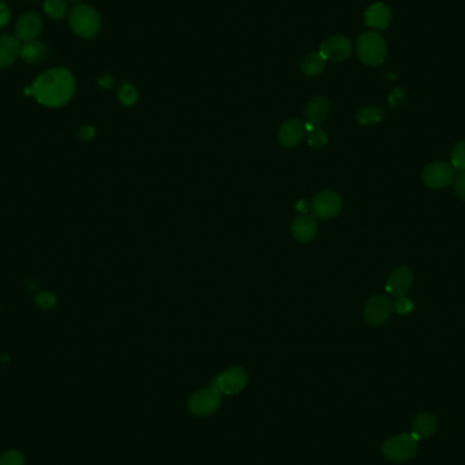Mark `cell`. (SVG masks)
Masks as SVG:
<instances>
[{
	"mask_svg": "<svg viewBox=\"0 0 465 465\" xmlns=\"http://www.w3.org/2000/svg\"><path fill=\"white\" fill-rule=\"evenodd\" d=\"M320 53L331 62H345L352 53V42L345 35H333L323 42Z\"/></svg>",
	"mask_w": 465,
	"mask_h": 465,
	"instance_id": "10",
	"label": "cell"
},
{
	"mask_svg": "<svg viewBox=\"0 0 465 465\" xmlns=\"http://www.w3.org/2000/svg\"><path fill=\"white\" fill-rule=\"evenodd\" d=\"M71 30L82 38H91L98 35L101 28V18L91 6L78 4L69 13Z\"/></svg>",
	"mask_w": 465,
	"mask_h": 465,
	"instance_id": "3",
	"label": "cell"
},
{
	"mask_svg": "<svg viewBox=\"0 0 465 465\" xmlns=\"http://www.w3.org/2000/svg\"><path fill=\"white\" fill-rule=\"evenodd\" d=\"M329 110H331V105L326 97H314L306 105L305 115L308 121L316 125L327 119Z\"/></svg>",
	"mask_w": 465,
	"mask_h": 465,
	"instance_id": "19",
	"label": "cell"
},
{
	"mask_svg": "<svg viewBox=\"0 0 465 465\" xmlns=\"http://www.w3.org/2000/svg\"><path fill=\"white\" fill-rule=\"evenodd\" d=\"M357 53L363 64L376 67L384 63L388 45L385 38L377 32H366L357 41Z\"/></svg>",
	"mask_w": 465,
	"mask_h": 465,
	"instance_id": "2",
	"label": "cell"
},
{
	"mask_svg": "<svg viewBox=\"0 0 465 465\" xmlns=\"http://www.w3.org/2000/svg\"><path fill=\"white\" fill-rule=\"evenodd\" d=\"M422 178L431 190H444L456 180V169L449 162L437 161L425 168Z\"/></svg>",
	"mask_w": 465,
	"mask_h": 465,
	"instance_id": "6",
	"label": "cell"
},
{
	"mask_svg": "<svg viewBox=\"0 0 465 465\" xmlns=\"http://www.w3.org/2000/svg\"><path fill=\"white\" fill-rule=\"evenodd\" d=\"M404 100H406V93H404L403 88H395V90L391 93V96H389V103H391L392 106L400 105V103H403Z\"/></svg>",
	"mask_w": 465,
	"mask_h": 465,
	"instance_id": "31",
	"label": "cell"
},
{
	"mask_svg": "<svg viewBox=\"0 0 465 465\" xmlns=\"http://www.w3.org/2000/svg\"><path fill=\"white\" fill-rule=\"evenodd\" d=\"M413 302L407 298L406 295H401V297H397L396 301H394V310L398 313V314H407L410 311L413 310Z\"/></svg>",
	"mask_w": 465,
	"mask_h": 465,
	"instance_id": "26",
	"label": "cell"
},
{
	"mask_svg": "<svg viewBox=\"0 0 465 465\" xmlns=\"http://www.w3.org/2000/svg\"><path fill=\"white\" fill-rule=\"evenodd\" d=\"M248 384V373L240 367L234 366L211 381V386L217 388L222 395H237Z\"/></svg>",
	"mask_w": 465,
	"mask_h": 465,
	"instance_id": "7",
	"label": "cell"
},
{
	"mask_svg": "<svg viewBox=\"0 0 465 465\" xmlns=\"http://www.w3.org/2000/svg\"><path fill=\"white\" fill-rule=\"evenodd\" d=\"M44 10L52 19H63L69 11L67 0H47L44 3Z\"/></svg>",
	"mask_w": 465,
	"mask_h": 465,
	"instance_id": "22",
	"label": "cell"
},
{
	"mask_svg": "<svg viewBox=\"0 0 465 465\" xmlns=\"http://www.w3.org/2000/svg\"><path fill=\"white\" fill-rule=\"evenodd\" d=\"M42 18L37 13H26L18 18L16 23V38L18 41H33L42 32Z\"/></svg>",
	"mask_w": 465,
	"mask_h": 465,
	"instance_id": "11",
	"label": "cell"
},
{
	"mask_svg": "<svg viewBox=\"0 0 465 465\" xmlns=\"http://www.w3.org/2000/svg\"><path fill=\"white\" fill-rule=\"evenodd\" d=\"M418 452V440L413 434H398L391 437L382 445L384 456L391 461H407Z\"/></svg>",
	"mask_w": 465,
	"mask_h": 465,
	"instance_id": "4",
	"label": "cell"
},
{
	"mask_svg": "<svg viewBox=\"0 0 465 465\" xmlns=\"http://www.w3.org/2000/svg\"><path fill=\"white\" fill-rule=\"evenodd\" d=\"M0 465H25V457L18 450H7L0 457Z\"/></svg>",
	"mask_w": 465,
	"mask_h": 465,
	"instance_id": "25",
	"label": "cell"
},
{
	"mask_svg": "<svg viewBox=\"0 0 465 465\" xmlns=\"http://www.w3.org/2000/svg\"><path fill=\"white\" fill-rule=\"evenodd\" d=\"M392 19V11L384 3H374L367 7L364 11V23L374 29V30H384L388 28Z\"/></svg>",
	"mask_w": 465,
	"mask_h": 465,
	"instance_id": "13",
	"label": "cell"
},
{
	"mask_svg": "<svg viewBox=\"0 0 465 465\" xmlns=\"http://www.w3.org/2000/svg\"><path fill=\"white\" fill-rule=\"evenodd\" d=\"M305 134V125L299 120H287L279 130L277 139L285 147H294Z\"/></svg>",
	"mask_w": 465,
	"mask_h": 465,
	"instance_id": "14",
	"label": "cell"
},
{
	"mask_svg": "<svg viewBox=\"0 0 465 465\" xmlns=\"http://www.w3.org/2000/svg\"><path fill=\"white\" fill-rule=\"evenodd\" d=\"M392 311H394V301H391L388 297L377 295L370 298L369 302L366 304L364 318L370 326L379 327L389 320Z\"/></svg>",
	"mask_w": 465,
	"mask_h": 465,
	"instance_id": "9",
	"label": "cell"
},
{
	"mask_svg": "<svg viewBox=\"0 0 465 465\" xmlns=\"http://www.w3.org/2000/svg\"><path fill=\"white\" fill-rule=\"evenodd\" d=\"M326 66H327V60L320 52H311L309 54H306L301 63L302 72L308 76H317L323 74Z\"/></svg>",
	"mask_w": 465,
	"mask_h": 465,
	"instance_id": "20",
	"label": "cell"
},
{
	"mask_svg": "<svg viewBox=\"0 0 465 465\" xmlns=\"http://www.w3.org/2000/svg\"><path fill=\"white\" fill-rule=\"evenodd\" d=\"M222 404V394L214 388L208 386L196 391L188 400L190 413L196 416H208L215 413Z\"/></svg>",
	"mask_w": 465,
	"mask_h": 465,
	"instance_id": "5",
	"label": "cell"
},
{
	"mask_svg": "<svg viewBox=\"0 0 465 465\" xmlns=\"http://www.w3.org/2000/svg\"><path fill=\"white\" fill-rule=\"evenodd\" d=\"M293 234L299 242H310L317 234V222L311 217H299L294 221Z\"/></svg>",
	"mask_w": 465,
	"mask_h": 465,
	"instance_id": "17",
	"label": "cell"
},
{
	"mask_svg": "<svg viewBox=\"0 0 465 465\" xmlns=\"http://www.w3.org/2000/svg\"><path fill=\"white\" fill-rule=\"evenodd\" d=\"M98 84L101 86L105 87V88H109V87L113 85V81H112V78L109 75H105L101 79H98Z\"/></svg>",
	"mask_w": 465,
	"mask_h": 465,
	"instance_id": "33",
	"label": "cell"
},
{
	"mask_svg": "<svg viewBox=\"0 0 465 465\" xmlns=\"http://www.w3.org/2000/svg\"><path fill=\"white\" fill-rule=\"evenodd\" d=\"M35 305L41 309H52L56 305V297L51 293H40L35 295Z\"/></svg>",
	"mask_w": 465,
	"mask_h": 465,
	"instance_id": "27",
	"label": "cell"
},
{
	"mask_svg": "<svg viewBox=\"0 0 465 465\" xmlns=\"http://www.w3.org/2000/svg\"><path fill=\"white\" fill-rule=\"evenodd\" d=\"M119 98L124 105L131 106L138 101V91L132 85L124 84L119 90Z\"/></svg>",
	"mask_w": 465,
	"mask_h": 465,
	"instance_id": "24",
	"label": "cell"
},
{
	"mask_svg": "<svg viewBox=\"0 0 465 465\" xmlns=\"http://www.w3.org/2000/svg\"><path fill=\"white\" fill-rule=\"evenodd\" d=\"M10 8L4 1H0V29H3L10 22Z\"/></svg>",
	"mask_w": 465,
	"mask_h": 465,
	"instance_id": "30",
	"label": "cell"
},
{
	"mask_svg": "<svg viewBox=\"0 0 465 465\" xmlns=\"http://www.w3.org/2000/svg\"><path fill=\"white\" fill-rule=\"evenodd\" d=\"M30 93L35 100L50 108L69 103L75 93L74 75L66 69H52L37 76Z\"/></svg>",
	"mask_w": 465,
	"mask_h": 465,
	"instance_id": "1",
	"label": "cell"
},
{
	"mask_svg": "<svg viewBox=\"0 0 465 465\" xmlns=\"http://www.w3.org/2000/svg\"><path fill=\"white\" fill-rule=\"evenodd\" d=\"M450 163L454 169L465 172V140L454 144L452 154H450Z\"/></svg>",
	"mask_w": 465,
	"mask_h": 465,
	"instance_id": "23",
	"label": "cell"
},
{
	"mask_svg": "<svg viewBox=\"0 0 465 465\" xmlns=\"http://www.w3.org/2000/svg\"><path fill=\"white\" fill-rule=\"evenodd\" d=\"M328 142L327 134L320 130V128H314L309 132V144L313 147H323Z\"/></svg>",
	"mask_w": 465,
	"mask_h": 465,
	"instance_id": "28",
	"label": "cell"
},
{
	"mask_svg": "<svg viewBox=\"0 0 465 465\" xmlns=\"http://www.w3.org/2000/svg\"><path fill=\"white\" fill-rule=\"evenodd\" d=\"M454 190L457 196L465 202V172L461 173L460 176L456 177L454 180Z\"/></svg>",
	"mask_w": 465,
	"mask_h": 465,
	"instance_id": "29",
	"label": "cell"
},
{
	"mask_svg": "<svg viewBox=\"0 0 465 465\" xmlns=\"http://www.w3.org/2000/svg\"><path fill=\"white\" fill-rule=\"evenodd\" d=\"M21 54V44L16 37L0 35V69L14 64Z\"/></svg>",
	"mask_w": 465,
	"mask_h": 465,
	"instance_id": "15",
	"label": "cell"
},
{
	"mask_svg": "<svg viewBox=\"0 0 465 465\" xmlns=\"http://www.w3.org/2000/svg\"><path fill=\"white\" fill-rule=\"evenodd\" d=\"M384 110L379 106H364L357 113V120L362 125H376L382 120Z\"/></svg>",
	"mask_w": 465,
	"mask_h": 465,
	"instance_id": "21",
	"label": "cell"
},
{
	"mask_svg": "<svg viewBox=\"0 0 465 465\" xmlns=\"http://www.w3.org/2000/svg\"><path fill=\"white\" fill-rule=\"evenodd\" d=\"M19 56L29 64H40L48 57V48L40 41H28L21 47Z\"/></svg>",
	"mask_w": 465,
	"mask_h": 465,
	"instance_id": "18",
	"label": "cell"
},
{
	"mask_svg": "<svg viewBox=\"0 0 465 465\" xmlns=\"http://www.w3.org/2000/svg\"><path fill=\"white\" fill-rule=\"evenodd\" d=\"M96 135V131H94V128L93 127H84V128H81V131H79V137L81 138L84 139V140H88V139L93 138Z\"/></svg>",
	"mask_w": 465,
	"mask_h": 465,
	"instance_id": "32",
	"label": "cell"
},
{
	"mask_svg": "<svg viewBox=\"0 0 465 465\" xmlns=\"http://www.w3.org/2000/svg\"><path fill=\"white\" fill-rule=\"evenodd\" d=\"M343 207L342 197L332 190L320 192L311 202V212L318 219H331L339 215Z\"/></svg>",
	"mask_w": 465,
	"mask_h": 465,
	"instance_id": "8",
	"label": "cell"
},
{
	"mask_svg": "<svg viewBox=\"0 0 465 465\" xmlns=\"http://www.w3.org/2000/svg\"><path fill=\"white\" fill-rule=\"evenodd\" d=\"M437 430V418L430 413H419L413 422V437L419 440L429 438Z\"/></svg>",
	"mask_w": 465,
	"mask_h": 465,
	"instance_id": "16",
	"label": "cell"
},
{
	"mask_svg": "<svg viewBox=\"0 0 465 465\" xmlns=\"http://www.w3.org/2000/svg\"><path fill=\"white\" fill-rule=\"evenodd\" d=\"M413 271L406 267H397L396 270L389 275L388 282H386V292L395 297H401L406 295L413 286Z\"/></svg>",
	"mask_w": 465,
	"mask_h": 465,
	"instance_id": "12",
	"label": "cell"
}]
</instances>
